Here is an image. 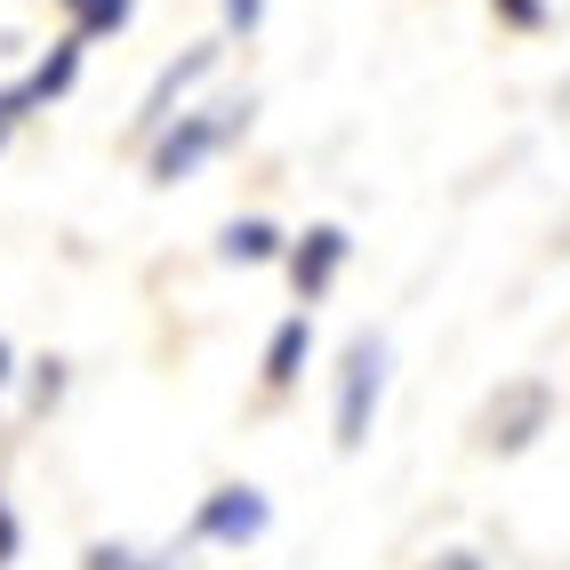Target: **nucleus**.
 <instances>
[{"instance_id": "nucleus-14", "label": "nucleus", "mask_w": 570, "mask_h": 570, "mask_svg": "<svg viewBox=\"0 0 570 570\" xmlns=\"http://www.w3.org/2000/svg\"><path fill=\"white\" fill-rule=\"evenodd\" d=\"M17 547H24V530H17V514H9V499H0V570L17 562Z\"/></svg>"}, {"instance_id": "nucleus-12", "label": "nucleus", "mask_w": 570, "mask_h": 570, "mask_svg": "<svg viewBox=\"0 0 570 570\" xmlns=\"http://www.w3.org/2000/svg\"><path fill=\"white\" fill-rule=\"evenodd\" d=\"M490 17L514 24V32H539L547 24V0H490Z\"/></svg>"}, {"instance_id": "nucleus-17", "label": "nucleus", "mask_w": 570, "mask_h": 570, "mask_svg": "<svg viewBox=\"0 0 570 570\" xmlns=\"http://www.w3.org/2000/svg\"><path fill=\"white\" fill-rule=\"evenodd\" d=\"M9 370H17V354H9V337H0V394H9Z\"/></svg>"}, {"instance_id": "nucleus-7", "label": "nucleus", "mask_w": 570, "mask_h": 570, "mask_svg": "<svg viewBox=\"0 0 570 570\" xmlns=\"http://www.w3.org/2000/svg\"><path fill=\"white\" fill-rule=\"evenodd\" d=\"M306 354H314V314H289L274 322V337H265V386L289 394L297 377H306Z\"/></svg>"}, {"instance_id": "nucleus-2", "label": "nucleus", "mask_w": 570, "mask_h": 570, "mask_svg": "<svg viewBox=\"0 0 570 570\" xmlns=\"http://www.w3.org/2000/svg\"><path fill=\"white\" fill-rule=\"evenodd\" d=\"M377 402H386V337H354V346L337 354V402H330V442L346 450V459L370 442Z\"/></svg>"}, {"instance_id": "nucleus-1", "label": "nucleus", "mask_w": 570, "mask_h": 570, "mask_svg": "<svg viewBox=\"0 0 570 570\" xmlns=\"http://www.w3.org/2000/svg\"><path fill=\"white\" fill-rule=\"evenodd\" d=\"M249 112L257 97H209V105H185L177 121L145 145V169H154V185H185L194 169H209L225 145H242L249 137Z\"/></svg>"}, {"instance_id": "nucleus-10", "label": "nucleus", "mask_w": 570, "mask_h": 570, "mask_svg": "<svg viewBox=\"0 0 570 570\" xmlns=\"http://www.w3.org/2000/svg\"><path fill=\"white\" fill-rule=\"evenodd\" d=\"M65 17H72L81 41H105V32H121L137 17V0H65Z\"/></svg>"}, {"instance_id": "nucleus-9", "label": "nucleus", "mask_w": 570, "mask_h": 570, "mask_svg": "<svg viewBox=\"0 0 570 570\" xmlns=\"http://www.w3.org/2000/svg\"><path fill=\"white\" fill-rule=\"evenodd\" d=\"M539 417H547V386H522L507 410H490V442H499V450H522L530 434H539Z\"/></svg>"}, {"instance_id": "nucleus-16", "label": "nucleus", "mask_w": 570, "mask_h": 570, "mask_svg": "<svg viewBox=\"0 0 570 570\" xmlns=\"http://www.w3.org/2000/svg\"><path fill=\"white\" fill-rule=\"evenodd\" d=\"M434 570H482V554H466V547L459 554H434Z\"/></svg>"}, {"instance_id": "nucleus-11", "label": "nucleus", "mask_w": 570, "mask_h": 570, "mask_svg": "<svg viewBox=\"0 0 570 570\" xmlns=\"http://www.w3.org/2000/svg\"><path fill=\"white\" fill-rule=\"evenodd\" d=\"M81 570H161L154 554H137V547H89Z\"/></svg>"}, {"instance_id": "nucleus-15", "label": "nucleus", "mask_w": 570, "mask_h": 570, "mask_svg": "<svg viewBox=\"0 0 570 570\" xmlns=\"http://www.w3.org/2000/svg\"><path fill=\"white\" fill-rule=\"evenodd\" d=\"M17 121H24V97H17V89H0V145L17 137Z\"/></svg>"}, {"instance_id": "nucleus-3", "label": "nucleus", "mask_w": 570, "mask_h": 570, "mask_svg": "<svg viewBox=\"0 0 570 570\" xmlns=\"http://www.w3.org/2000/svg\"><path fill=\"white\" fill-rule=\"evenodd\" d=\"M265 522H274V507H265L257 482H217L202 499V514H194V539L202 547H257Z\"/></svg>"}, {"instance_id": "nucleus-5", "label": "nucleus", "mask_w": 570, "mask_h": 570, "mask_svg": "<svg viewBox=\"0 0 570 570\" xmlns=\"http://www.w3.org/2000/svg\"><path fill=\"white\" fill-rule=\"evenodd\" d=\"M346 257H354L346 225H306V234L289 242V282H297V306L330 297V289H337V274H346Z\"/></svg>"}, {"instance_id": "nucleus-13", "label": "nucleus", "mask_w": 570, "mask_h": 570, "mask_svg": "<svg viewBox=\"0 0 570 570\" xmlns=\"http://www.w3.org/2000/svg\"><path fill=\"white\" fill-rule=\"evenodd\" d=\"M225 9V32H257L265 24V0H217Z\"/></svg>"}, {"instance_id": "nucleus-8", "label": "nucleus", "mask_w": 570, "mask_h": 570, "mask_svg": "<svg viewBox=\"0 0 570 570\" xmlns=\"http://www.w3.org/2000/svg\"><path fill=\"white\" fill-rule=\"evenodd\" d=\"M217 257H225V265H274V257H289V249H282V225H274V217H234V225L217 234Z\"/></svg>"}, {"instance_id": "nucleus-4", "label": "nucleus", "mask_w": 570, "mask_h": 570, "mask_svg": "<svg viewBox=\"0 0 570 570\" xmlns=\"http://www.w3.org/2000/svg\"><path fill=\"white\" fill-rule=\"evenodd\" d=\"M217 57H225L217 41H194V49L177 57V65H161V81L145 89V105H137V137H145V145H154V137H161V129L177 121V112L194 105V89H202L209 72H217Z\"/></svg>"}, {"instance_id": "nucleus-6", "label": "nucleus", "mask_w": 570, "mask_h": 570, "mask_svg": "<svg viewBox=\"0 0 570 570\" xmlns=\"http://www.w3.org/2000/svg\"><path fill=\"white\" fill-rule=\"evenodd\" d=\"M81 49H89L81 32H65V41H49V57H41V65H32L24 81H17L24 112H41V105H57V97H65L72 81H81Z\"/></svg>"}]
</instances>
